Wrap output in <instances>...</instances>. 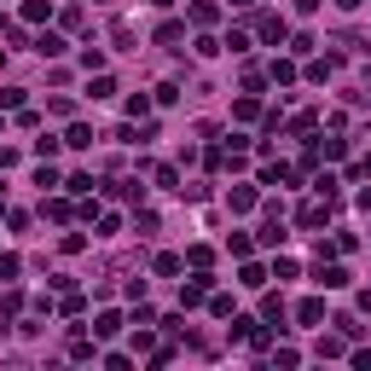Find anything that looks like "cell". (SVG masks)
<instances>
[{"label": "cell", "instance_id": "obj_40", "mask_svg": "<svg viewBox=\"0 0 371 371\" xmlns=\"http://www.w3.org/2000/svg\"><path fill=\"white\" fill-rule=\"evenodd\" d=\"M0 128H6V122H0Z\"/></svg>", "mask_w": 371, "mask_h": 371}, {"label": "cell", "instance_id": "obj_18", "mask_svg": "<svg viewBox=\"0 0 371 371\" xmlns=\"http://www.w3.org/2000/svg\"><path fill=\"white\" fill-rule=\"evenodd\" d=\"M273 82L290 87V82H296V64H290V58H273Z\"/></svg>", "mask_w": 371, "mask_h": 371}, {"label": "cell", "instance_id": "obj_32", "mask_svg": "<svg viewBox=\"0 0 371 371\" xmlns=\"http://www.w3.org/2000/svg\"><path fill=\"white\" fill-rule=\"evenodd\" d=\"M151 348H157V336H151V331L139 325V331H134V354H151Z\"/></svg>", "mask_w": 371, "mask_h": 371}, {"label": "cell", "instance_id": "obj_28", "mask_svg": "<svg viewBox=\"0 0 371 371\" xmlns=\"http://www.w3.org/2000/svg\"><path fill=\"white\" fill-rule=\"evenodd\" d=\"M46 12H53V6H46V0H24V18H29V24H41Z\"/></svg>", "mask_w": 371, "mask_h": 371}, {"label": "cell", "instance_id": "obj_1", "mask_svg": "<svg viewBox=\"0 0 371 371\" xmlns=\"http://www.w3.org/2000/svg\"><path fill=\"white\" fill-rule=\"evenodd\" d=\"M209 290H215V279H209V267H198V273H191V279L180 284V308L191 313L198 302H209Z\"/></svg>", "mask_w": 371, "mask_h": 371}, {"label": "cell", "instance_id": "obj_35", "mask_svg": "<svg viewBox=\"0 0 371 371\" xmlns=\"http://www.w3.org/2000/svg\"><path fill=\"white\" fill-rule=\"evenodd\" d=\"M360 209H365V215H371V186H365V191H360Z\"/></svg>", "mask_w": 371, "mask_h": 371}, {"label": "cell", "instance_id": "obj_17", "mask_svg": "<svg viewBox=\"0 0 371 371\" xmlns=\"http://www.w3.org/2000/svg\"><path fill=\"white\" fill-rule=\"evenodd\" d=\"M157 273H163V279H174V273H180L186 261H180V255H174V250H163V255H157V261H151Z\"/></svg>", "mask_w": 371, "mask_h": 371}, {"label": "cell", "instance_id": "obj_6", "mask_svg": "<svg viewBox=\"0 0 371 371\" xmlns=\"http://www.w3.org/2000/svg\"><path fill=\"white\" fill-rule=\"evenodd\" d=\"M296 319H302V325H325V302H319V296H308V302H302V308H296Z\"/></svg>", "mask_w": 371, "mask_h": 371}, {"label": "cell", "instance_id": "obj_12", "mask_svg": "<svg viewBox=\"0 0 371 371\" xmlns=\"http://www.w3.org/2000/svg\"><path fill=\"white\" fill-rule=\"evenodd\" d=\"M215 18H221V6H215V0H198V6H191V24H198V29H209Z\"/></svg>", "mask_w": 371, "mask_h": 371}, {"label": "cell", "instance_id": "obj_33", "mask_svg": "<svg viewBox=\"0 0 371 371\" xmlns=\"http://www.w3.org/2000/svg\"><path fill=\"white\" fill-rule=\"evenodd\" d=\"M354 365H360V371H371V348H354Z\"/></svg>", "mask_w": 371, "mask_h": 371}, {"label": "cell", "instance_id": "obj_20", "mask_svg": "<svg viewBox=\"0 0 371 371\" xmlns=\"http://www.w3.org/2000/svg\"><path fill=\"white\" fill-rule=\"evenodd\" d=\"M261 244H267V250L284 244V227H279V221H267V227H261Z\"/></svg>", "mask_w": 371, "mask_h": 371}, {"label": "cell", "instance_id": "obj_4", "mask_svg": "<svg viewBox=\"0 0 371 371\" xmlns=\"http://www.w3.org/2000/svg\"><path fill=\"white\" fill-rule=\"evenodd\" d=\"M255 29H261V41H267V46H279V41L290 35V24L279 18V12H267V18H261V24H255Z\"/></svg>", "mask_w": 371, "mask_h": 371}, {"label": "cell", "instance_id": "obj_16", "mask_svg": "<svg viewBox=\"0 0 371 371\" xmlns=\"http://www.w3.org/2000/svg\"><path fill=\"white\" fill-rule=\"evenodd\" d=\"M336 64H343V58H319V64H308V82H331Z\"/></svg>", "mask_w": 371, "mask_h": 371}, {"label": "cell", "instance_id": "obj_2", "mask_svg": "<svg viewBox=\"0 0 371 371\" xmlns=\"http://www.w3.org/2000/svg\"><path fill=\"white\" fill-rule=\"evenodd\" d=\"M325 221H331V198H313V203L296 209V227H308V232H319Z\"/></svg>", "mask_w": 371, "mask_h": 371}, {"label": "cell", "instance_id": "obj_30", "mask_svg": "<svg viewBox=\"0 0 371 371\" xmlns=\"http://www.w3.org/2000/svg\"><path fill=\"white\" fill-rule=\"evenodd\" d=\"M313 191L319 198H336V174H313Z\"/></svg>", "mask_w": 371, "mask_h": 371}, {"label": "cell", "instance_id": "obj_22", "mask_svg": "<svg viewBox=\"0 0 371 371\" xmlns=\"http://www.w3.org/2000/svg\"><path fill=\"white\" fill-rule=\"evenodd\" d=\"M261 313L273 319V325H284V296H267V302H261Z\"/></svg>", "mask_w": 371, "mask_h": 371}, {"label": "cell", "instance_id": "obj_21", "mask_svg": "<svg viewBox=\"0 0 371 371\" xmlns=\"http://www.w3.org/2000/svg\"><path fill=\"white\" fill-rule=\"evenodd\" d=\"M186 261H191V267H209V261H215V250H209V244H191Z\"/></svg>", "mask_w": 371, "mask_h": 371}, {"label": "cell", "instance_id": "obj_9", "mask_svg": "<svg viewBox=\"0 0 371 371\" xmlns=\"http://www.w3.org/2000/svg\"><path fill=\"white\" fill-rule=\"evenodd\" d=\"M64 145H70V151H87V145H93V128H87V122H70V134H64Z\"/></svg>", "mask_w": 371, "mask_h": 371}, {"label": "cell", "instance_id": "obj_14", "mask_svg": "<svg viewBox=\"0 0 371 371\" xmlns=\"http://www.w3.org/2000/svg\"><path fill=\"white\" fill-rule=\"evenodd\" d=\"M209 313H215V319H232V296H227V290H209Z\"/></svg>", "mask_w": 371, "mask_h": 371}, {"label": "cell", "instance_id": "obj_26", "mask_svg": "<svg viewBox=\"0 0 371 371\" xmlns=\"http://www.w3.org/2000/svg\"><path fill=\"white\" fill-rule=\"evenodd\" d=\"M82 308H87V296H82V290H70V296L58 302V313H82Z\"/></svg>", "mask_w": 371, "mask_h": 371}, {"label": "cell", "instance_id": "obj_7", "mask_svg": "<svg viewBox=\"0 0 371 371\" xmlns=\"http://www.w3.org/2000/svg\"><path fill=\"white\" fill-rule=\"evenodd\" d=\"M180 41H186V24H180V18L157 24V46H180Z\"/></svg>", "mask_w": 371, "mask_h": 371}, {"label": "cell", "instance_id": "obj_23", "mask_svg": "<svg viewBox=\"0 0 371 371\" xmlns=\"http://www.w3.org/2000/svg\"><path fill=\"white\" fill-rule=\"evenodd\" d=\"M93 221H99V238H117L122 232V215H93Z\"/></svg>", "mask_w": 371, "mask_h": 371}, {"label": "cell", "instance_id": "obj_38", "mask_svg": "<svg viewBox=\"0 0 371 371\" xmlns=\"http://www.w3.org/2000/svg\"><path fill=\"white\" fill-rule=\"evenodd\" d=\"M232 6H250V0H232Z\"/></svg>", "mask_w": 371, "mask_h": 371}, {"label": "cell", "instance_id": "obj_19", "mask_svg": "<svg viewBox=\"0 0 371 371\" xmlns=\"http://www.w3.org/2000/svg\"><path fill=\"white\" fill-rule=\"evenodd\" d=\"M0 110H24V87H0Z\"/></svg>", "mask_w": 371, "mask_h": 371}, {"label": "cell", "instance_id": "obj_5", "mask_svg": "<svg viewBox=\"0 0 371 371\" xmlns=\"http://www.w3.org/2000/svg\"><path fill=\"white\" fill-rule=\"evenodd\" d=\"M227 209H232V215H250V209H255V186H232L227 191Z\"/></svg>", "mask_w": 371, "mask_h": 371}, {"label": "cell", "instance_id": "obj_39", "mask_svg": "<svg viewBox=\"0 0 371 371\" xmlns=\"http://www.w3.org/2000/svg\"><path fill=\"white\" fill-rule=\"evenodd\" d=\"M365 99H371V87H365Z\"/></svg>", "mask_w": 371, "mask_h": 371}, {"label": "cell", "instance_id": "obj_31", "mask_svg": "<svg viewBox=\"0 0 371 371\" xmlns=\"http://www.w3.org/2000/svg\"><path fill=\"white\" fill-rule=\"evenodd\" d=\"M117 198H128V203H139V198H145V186H139V180H122V186H117Z\"/></svg>", "mask_w": 371, "mask_h": 371}, {"label": "cell", "instance_id": "obj_37", "mask_svg": "<svg viewBox=\"0 0 371 371\" xmlns=\"http://www.w3.org/2000/svg\"><path fill=\"white\" fill-rule=\"evenodd\" d=\"M151 6H163V12H169V6H174V0H151Z\"/></svg>", "mask_w": 371, "mask_h": 371}, {"label": "cell", "instance_id": "obj_11", "mask_svg": "<svg viewBox=\"0 0 371 371\" xmlns=\"http://www.w3.org/2000/svg\"><path fill=\"white\" fill-rule=\"evenodd\" d=\"M117 331H122V313L117 308H105L99 319H93V336H117Z\"/></svg>", "mask_w": 371, "mask_h": 371}, {"label": "cell", "instance_id": "obj_13", "mask_svg": "<svg viewBox=\"0 0 371 371\" xmlns=\"http://www.w3.org/2000/svg\"><path fill=\"white\" fill-rule=\"evenodd\" d=\"M232 117H238V122H255V117H261V99H255V93H244V99L232 105Z\"/></svg>", "mask_w": 371, "mask_h": 371}, {"label": "cell", "instance_id": "obj_24", "mask_svg": "<svg viewBox=\"0 0 371 371\" xmlns=\"http://www.w3.org/2000/svg\"><path fill=\"white\" fill-rule=\"evenodd\" d=\"M0 284H18V255H0Z\"/></svg>", "mask_w": 371, "mask_h": 371}, {"label": "cell", "instance_id": "obj_3", "mask_svg": "<svg viewBox=\"0 0 371 371\" xmlns=\"http://www.w3.org/2000/svg\"><path fill=\"white\" fill-rule=\"evenodd\" d=\"M313 284H319V290H348V284H354V273H348V267H325V261H319V267H313Z\"/></svg>", "mask_w": 371, "mask_h": 371}, {"label": "cell", "instance_id": "obj_34", "mask_svg": "<svg viewBox=\"0 0 371 371\" xmlns=\"http://www.w3.org/2000/svg\"><path fill=\"white\" fill-rule=\"evenodd\" d=\"M354 302H360V308H365V313H371V290H360V296H354Z\"/></svg>", "mask_w": 371, "mask_h": 371}, {"label": "cell", "instance_id": "obj_27", "mask_svg": "<svg viewBox=\"0 0 371 371\" xmlns=\"http://www.w3.org/2000/svg\"><path fill=\"white\" fill-rule=\"evenodd\" d=\"M343 354V336H319V360H336Z\"/></svg>", "mask_w": 371, "mask_h": 371}, {"label": "cell", "instance_id": "obj_15", "mask_svg": "<svg viewBox=\"0 0 371 371\" xmlns=\"http://www.w3.org/2000/svg\"><path fill=\"white\" fill-rule=\"evenodd\" d=\"M221 53H250V29H227V41H221Z\"/></svg>", "mask_w": 371, "mask_h": 371}, {"label": "cell", "instance_id": "obj_36", "mask_svg": "<svg viewBox=\"0 0 371 371\" xmlns=\"http://www.w3.org/2000/svg\"><path fill=\"white\" fill-rule=\"evenodd\" d=\"M336 6H343V12H354V6H360V0H336Z\"/></svg>", "mask_w": 371, "mask_h": 371}, {"label": "cell", "instance_id": "obj_10", "mask_svg": "<svg viewBox=\"0 0 371 371\" xmlns=\"http://www.w3.org/2000/svg\"><path fill=\"white\" fill-rule=\"evenodd\" d=\"M35 53H41V58H64L70 46H64V35H53V29H46V35L35 41Z\"/></svg>", "mask_w": 371, "mask_h": 371}, {"label": "cell", "instance_id": "obj_25", "mask_svg": "<svg viewBox=\"0 0 371 371\" xmlns=\"http://www.w3.org/2000/svg\"><path fill=\"white\" fill-rule=\"evenodd\" d=\"M128 117H151V93H134V99H128Z\"/></svg>", "mask_w": 371, "mask_h": 371}, {"label": "cell", "instance_id": "obj_8", "mask_svg": "<svg viewBox=\"0 0 371 371\" xmlns=\"http://www.w3.org/2000/svg\"><path fill=\"white\" fill-rule=\"evenodd\" d=\"M238 284H244V290H261V284H267V267H255L250 255H244V267H238Z\"/></svg>", "mask_w": 371, "mask_h": 371}, {"label": "cell", "instance_id": "obj_29", "mask_svg": "<svg viewBox=\"0 0 371 371\" xmlns=\"http://www.w3.org/2000/svg\"><path fill=\"white\" fill-rule=\"evenodd\" d=\"M157 186H169V191H180V169H169V163H163V169H157Z\"/></svg>", "mask_w": 371, "mask_h": 371}]
</instances>
